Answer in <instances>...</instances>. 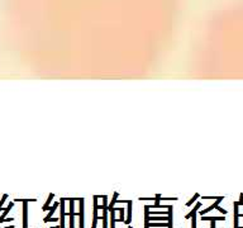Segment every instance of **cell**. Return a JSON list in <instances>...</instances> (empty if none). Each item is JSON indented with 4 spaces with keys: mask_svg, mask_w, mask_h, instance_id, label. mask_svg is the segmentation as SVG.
Listing matches in <instances>:
<instances>
[{
    "mask_svg": "<svg viewBox=\"0 0 243 228\" xmlns=\"http://www.w3.org/2000/svg\"><path fill=\"white\" fill-rule=\"evenodd\" d=\"M43 220H45L46 223H47V222H56V223H57V222H58V218H57V217H56V218H46V219H43Z\"/></svg>",
    "mask_w": 243,
    "mask_h": 228,
    "instance_id": "obj_19",
    "label": "cell"
},
{
    "mask_svg": "<svg viewBox=\"0 0 243 228\" xmlns=\"http://www.w3.org/2000/svg\"><path fill=\"white\" fill-rule=\"evenodd\" d=\"M13 220H14V218H6V219L4 218L3 222H13ZM3 222H2V223H3Z\"/></svg>",
    "mask_w": 243,
    "mask_h": 228,
    "instance_id": "obj_20",
    "label": "cell"
},
{
    "mask_svg": "<svg viewBox=\"0 0 243 228\" xmlns=\"http://www.w3.org/2000/svg\"><path fill=\"white\" fill-rule=\"evenodd\" d=\"M198 198H199V194H195V195H194V198H191V199H190V200H189V202L186 203V206H190V205H191L192 203H194V202L196 200V199H198Z\"/></svg>",
    "mask_w": 243,
    "mask_h": 228,
    "instance_id": "obj_17",
    "label": "cell"
},
{
    "mask_svg": "<svg viewBox=\"0 0 243 228\" xmlns=\"http://www.w3.org/2000/svg\"><path fill=\"white\" fill-rule=\"evenodd\" d=\"M15 202L23 203V228H28V202H37V199H15Z\"/></svg>",
    "mask_w": 243,
    "mask_h": 228,
    "instance_id": "obj_1",
    "label": "cell"
},
{
    "mask_svg": "<svg viewBox=\"0 0 243 228\" xmlns=\"http://www.w3.org/2000/svg\"><path fill=\"white\" fill-rule=\"evenodd\" d=\"M58 206H60V202H55V203H53V205L51 206V208H49V212L47 213V216L45 217V219H46V218H51V217H52V214L55 213V210H56L57 208H58Z\"/></svg>",
    "mask_w": 243,
    "mask_h": 228,
    "instance_id": "obj_8",
    "label": "cell"
},
{
    "mask_svg": "<svg viewBox=\"0 0 243 228\" xmlns=\"http://www.w3.org/2000/svg\"><path fill=\"white\" fill-rule=\"evenodd\" d=\"M48 228H60V226H56V227H48Z\"/></svg>",
    "mask_w": 243,
    "mask_h": 228,
    "instance_id": "obj_23",
    "label": "cell"
},
{
    "mask_svg": "<svg viewBox=\"0 0 243 228\" xmlns=\"http://www.w3.org/2000/svg\"><path fill=\"white\" fill-rule=\"evenodd\" d=\"M53 194H49L48 195V199H47V202L43 204V206H42V209H43V210H49V208H51V206H49V204H51V202H52V199H53Z\"/></svg>",
    "mask_w": 243,
    "mask_h": 228,
    "instance_id": "obj_11",
    "label": "cell"
},
{
    "mask_svg": "<svg viewBox=\"0 0 243 228\" xmlns=\"http://www.w3.org/2000/svg\"><path fill=\"white\" fill-rule=\"evenodd\" d=\"M108 213H109V209L108 206H104L103 208V228H108Z\"/></svg>",
    "mask_w": 243,
    "mask_h": 228,
    "instance_id": "obj_6",
    "label": "cell"
},
{
    "mask_svg": "<svg viewBox=\"0 0 243 228\" xmlns=\"http://www.w3.org/2000/svg\"><path fill=\"white\" fill-rule=\"evenodd\" d=\"M203 220H224V217H201Z\"/></svg>",
    "mask_w": 243,
    "mask_h": 228,
    "instance_id": "obj_15",
    "label": "cell"
},
{
    "mask_svg": "<svg viewBox=\"0 0 243 228\" xmlns=\"http://www.w3.org/2000/svg\"><path fill=\"white\" fill-rule=\"evenodd\" d=\"M217 208H218V210H219L220 213H223V214H225V213H227V212H225L224 209H221V208H220V206H217Z\"/></svg>",
    "mask_w": 243,
    "mask_h": 228,
    "instance_id": "obj_21",
    "label": "cell"
},
{
    "mask_svg": "<svg viewBox=\"0 0 243 228\" xmlns=\"http://www.w3.org/2000/svg\"><path fill=\"white\" fill-rule=\"evenodd\" d=\"M118 196H119V193H114V194H113V199H112V202L108 204V209H112V208H114V205H115V203H117V199H118Z\"/></svg>",
    "mask_w": 243,
    "mask_h": 228,
    "instance_id": "obj_12",
    "label": "cell"
},
{
    "mask_svg": "<svg viewBox=\"0 0 243 228\" xmlns=\"http://www.w3.org/2000/svg\"><path fill=\"white\" fill-rule=\"evenodd\" d=\"M94 218H92V226L91 228H96V224H98V199L99 196L98 195H94Z\"/></svg>",
    "mask_w": 243,
    "mask_h": 228,
    "instance_id": "obj_3",
    "label": "cell"
},
{
    "mask_svg": "<svg viewBox=\"0 0 243 228\" xmlns=\"http://www.w3.org/2000/svg\"><path fill=\"white\" fill-rule=\"evenodd\" d=\"M200 205H201V203H198V204L195 205V208H194V209H192V210H191L190 213H188V214H186V216H185V218H186V219L191 218V216H192V214H195V213H196V210H198V209L200 208Z\"/></svg>",
    "mask_w": 243,
    "mask_h": 228,
    "instance_id": "obj_13",
    "label": "cell"
},
{
    "mask_svg": "<svg viewBox=\"0 0 243 228\" xmlns=\"http://www.w3.org/2000/svg\"><path fill=\"white\" fill-rule=\"evenodd\" d=\"M128 213H127V219H124V224H129L131 223V219H132V200H128Z\"/></svg>",
    "mask_w": 243,
    "mask_h": 228,
    "instance_id": "obj_5",
    "label": "cell"
},
{
    "mask_svg": "<svg viewBox=\"0 0 243 228\" xmlns=\"http://www.w3.org/2000/svg\"><path fill=\"white\" fill-rule=\"evenodd\" d=\"M148 217H149V205H145V227L148 223Z\"/></svg>",
    "mask_w": 243,
    "mask_h": 228,
    "instance_id": "obj_14",
    "label": "cell"
},
{
    "mask_svg": "<svg viewBox=\"0 0 243 228\" xmlns=\"http://www.w3.org/2000/svg\"><path fill=\"white\" fill-rule=\"evenodd\" d=\"M191 218H192V224H191V228H196V213H195V214H192V216H191Z\"/></svg>",
    "mask_w": 243,
    "mask_h": 228,
    "instance_id": "obj_18",
    "label": "cell"
},
{
    "mask_svg": "<svg viewBox=\"0 0 243 228\" xmlns=\"http://www.w3.org/2000/svg\"><path fill=\"white\" fill-rule=\"evenodd\" d=\"M65 198H61L60 199V208H61V216H60V228H66L65 227Z\"/></svg>",
    "mask_w": 243,
    "mask_h": 228,
    "instance_id": "obj_2",
    "label": "cell"
},
{
    "mask_svg": "<svg viewBox=\"0 0 243 228\" xmlns=\"http://www.w3.org/2000/svg\"><path fill=\"white\" fill-rule=\"evenodd\" d=\"M6 199H8V194H4L3 198H2V200H0V210L3 209V205H4V203H5Z\"/></svg>",
    "mask_w": 243,
    "mask_h": 228,
    "instance_id": "obj_16",
    "label": "cell"
},
{
    "mask_svg": "<svg viewBox=\"0 0 243 228\" xmlns=\"http://www.w3.org/2000/svg\"><path fill=\"white\" fill-rule=\"evenodd\" d=\"M221 200H223V198H218V199H215V203H214L211 206H209V208H206L205 210H201V212H200V214H201V216H204V214H206V213H209L210 210H213L214 208H217V206H218V204H219Z\"/></svg>",
    "mask_w": 243,
    "mask_h": 228,
    "instance_id": "obj_7",
    "label": "cell"
},
{
    "mask_svg": "<svg viewBox=\"0 0 243 228\" xmlns=\"http://www.w3.org/2000/svg\"><path fill=\"white\" fill-rule=\"evenodd\" d=\"M4 228H14V226H8V227H4Z\"/></svg>",
    "mask_w": 243,
    "mask_h": 228,
    "instance_id": "obj_22",
    "label": "cell"
},
{
    "mask_svg": "<svg viewBox=\"0 0 243 228\" xmlns=\"http://www.w3.org/2000/svg\"><path fill=\"white\" fill-rule=\"evenodd\" d=\"M80 202V210H78V217H80V222H78V228H84V199L78 198Z\"/></svg>",
    "mask_w": 243,
    "mask_h": 228,
    "instance_id": "obj_4",
    "label": "cell"
},
{
    "mask_svg": "<svg viewBox=\"0 0 243 228\" xmlns=\"http://www.w3.org/2000/svg\"><path fill=\"white\" fill-rule=\"evenodd\" d=\"M110 213V228H115V209H109Z\"/></svg>",
    "mask_w": 243,
    "mask_h": 228,
    "instance_id": "obj_10",
    "label": "cell"
},
{
    "mask_svg": "<svg viewBox=\"0 0 243 228\" xmlns=\"http://www.w3.org/2000/svg\"><path fill=\"white\" fill-rule=\"evenodd\" d=\"M13 205H14V202H10V203L8 204V206H6V208L4 209V212L2 213V217H0V223L3 222V219L6 217V214H8V213H9V210L13 208Z\"/></svg>",
    "mask_w": 243,
    "mask_h": 228,
    "instance_id": "obj_9",
    "label": "cell"
}]
</instances>
